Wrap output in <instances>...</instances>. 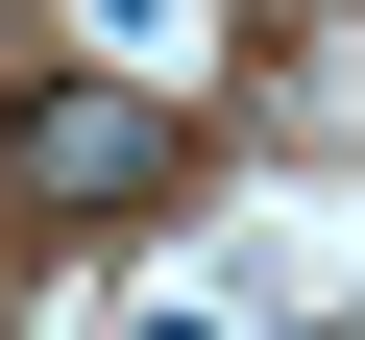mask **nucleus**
I'll return each instance as SVG.
<instances>
[{
	"label": "nucleus",
	"mask_w": 365,
	"mask_h": 340,
	"mask_svg": "<svg viewBox=\"0 0 365 340\" xmlns=\"http://www.w3.org/2000/svg\"><path fill=\"white\" fill-rule=\"evenodd\" d=\"M170 170H195V97L170 73H25L0 97V195L25 219H146Z\"/></svg>",
	"instance_id": "nucleus-1"
}]
</instances>
